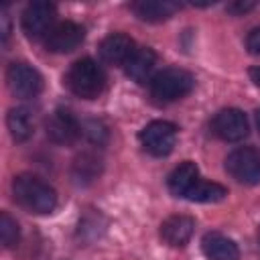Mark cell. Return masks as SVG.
I'll list each match as a JSON object with an SVG mask.
<instances>
[{
  "label": "cell",
  "mask_w": 260,
  "mask_h": 260,
  "mask_svg": "<svg viewBox=\"0 0 260 260\" xmlns=\"http://www.w3.org/2000/svg\"><path fill=\"white\" fill-rule=\"evenodd\" d=\"M12 195L20 207L30 213H51L57 207L55 189L35 175H18L12 181Z\"/></svg>",
  "instance_id": "6da1fadb"
},
{
  "label": "cell",
  "mask_w": 260,
  "mask_h": 260,
  "mask_svg": "<svg viewBox=\"0 0 260 260\" xmlns=\"http://www.w3.org/2000/svg\"><path fill=\"white\" fill-rule=\"evenodd\" d=\"M65 85L81 100H95L106 87V75L93 59L85 57L69 67L65 75Z\"/></svg>",
  "instance_id": "7a4b0ae2"
},
{
  "label": "cell",
  "mask_w": 260,
  "mask_h": 260,
  "mask_svg": "<svg viewBox=\"0 0 260 260\" xmlns=\"http://www.w3.org/2000/svg\"><path fill=\"white\" fill-rule=\"evenodd\" d=\"M195 87V77L179 67H167L158 71L150 81V93L158 102H175L191 93Z\"/></svg>",
  "instance_id": "3957f363"
},
{
  "label": "cell",
  "mask_w": 260,
  "mask_h": 260,
  "mask_svg": "<svg viewBox=\"0 0 260 260\" xmlns=\"http://www.w3.org/2000/svg\"><path fill=\"white\" fill-rule=\"evenodd\" d=\"M138 138H140L142 148L148 154L167 156L173 152V148L177 144V126L167 120H154L140 130Z\"/></svg>",
  "instance_id": "277c9868"
},
{
  "label": "cell",
  "mask_w": 260,
  "mask_h": 260,
  "mask_svg": "<svg viewBox=\"0 0 260 260\" xmlns=\"http://www.w3.org/2000/svg\"><path fill=\"white\" fill-rule=\"evenodd\" d=\"M225 171L238 183L258 185L260 183V152L250 146L232 150L225 156Z\"/></svg>",
  "instance_id": "5b68a950"
},
{
  "label": "cell",
  "mask_w": 260,
  "mask_h": 260,
  "mask_svg": "<svg viewBox=\"0 0 260 260\" xmlns=\"http://www.w3.org/2000/svg\"><path fill=\"white\" fill-rule=\"evenodd\" d=\"M6 83H8V89L16 95V98H22V100H28V98H37L43 89V77L41 73L30 67L28 63H10L8 69H6Z\"/></svg>",
  "instance_id": "8992f818"
},
{
  "label": "cell",
  "mask_w": 260,
  "mask_h": 260,
  "mask_svg": "<svg viewBox=\"0 0 260 260\" xmlns=\"http://www.w3.org/2000/svg\"><path fill=\"white\" fill-rule=\"evenodd\" d=\"M211 130L217 138L225 142H240L248 136L250 124L242 110L238 108H225L219 110L211 120Z\"/></svg>",
  "instance_id": "52a82bcc"
},
{
  "label": "cell",
  "mask_w": 260,
  "mask_h": 260,
  "mask_svg": "<svg viewBox=\"0 0 260 260\" xmlns=\"http://www.w3.org/2000/svg\"><path fill=\"white\" fill-rule=\"evenodd\" d=\"M53 18H55V6L47 0H37L30 2L22 16H20V26L28 39H45L47 32L53 28Z\"/></svg>",
  "instance_id": "ba28073f"
},
{
  "label": "cell",
  "mask_w": 260,
  "mask_h": 260,
  "mask_svg": "<svg viewBox=\"0 0 260 260\" xmlns=\"http://www.w3.org/2000/svg\"><path fill=\"white\" fill-rule=\"evenodd\" d=\"M83 37H85V30L81 24L63 20V22L53 24V28L47 32L45 47L51 53H69L83 43Z\"/></svg>",
  "instance_id": "9c48e42d"
},
{
  "label": "cell",
  "mask_w": 260,
  "mask_h": 260,
  "mask_svg": "<svg viewBox=\"0 0 260 260\" xmlns=\"http://www.w3.org/2000/svg\"><path fill=\"white\" fill-rule=\"evenodd\" d=\"M45 130H47V136L55 144H73L81 134V126L75 120V116L69 110H63V108L55 110L47 118Z\"/></svg>",
  "instance_id": "30bf717a"
},
{
  "label": "cell",
  "mask_w": 260,
  "mask_h": 260,
  "mask_svg": "<svg viewBox=\"0 0 260 260\" xmlns=\"http://www.w3.org/2000/svg\"><path fill=\"white\" fill-rule=\"evenodd\" d=\"M100 59L108 65H126L136 51L134 41L124 32H112L100 43Z\"/></svg>",
  "instance_id": "8fae6325"
},
{
  "label": "cell",
  "mask_w": 260,
  "mask_h": 260,
  "mask_svg": "<svg viewBox=\"0 0 260 260\" xmlns=\"http://www.w3.org/2000/svg\"><path fill=\"white\" fill-rule=\"evenodd\" d=\"M195 232V219L189 215H171L160 223V238L167 246L183 248Z\"/></svg>",
  "instance_id": "7c38bea8"
},
{
  "label": "cell",
  "mask_w": 260,
  "mask_h": 260,
  "mask_svg": "<svg viewBox=\"0 0 260 260\" xmlns=\"http://www.w3.org/2000/svg\"><path fill=\"white\" fill-rule=\"evenodd\" d=\"M154 67H156V53L148 47H136V51L124 65L126 75L136 83H150L152 77L156 75Z\"/></svg>",
  "instance_id": "4fadbf2b"
},
{
  "label": "cell",
  "mask_w": 260,
  "mask_h": 260,
  "mask_svg": "<svg viewBox=\"0 0 260 260\" xmlns=\"http://www.w3.org/2000/svg\"><path fill=\"white\" fill-rule=\"evenodd\" d=\"M201 250L207 260H240V250L234 240L219 232H209L201 240Z\"/></svg>",
  "instance_id": "5bb4252c"
},
{
  "label": "cell",
  "mask_w": 260,
  "mask_h": 260,
  "mask_svg": "<svg viewBox=\"0 0 260 260\" xmlns=\"http://www.w3.org/2000/svg\"><path fill=\"white\" fill-rule=\"evenodd\" d=\"M132 12L146 22H162L169 20L181 6L177 2H169V0H142V2H134Z\"/></svg>",
  "instance_id": "9a60e30c"
},
{
  "label": "cell",
  "mask_w": 260,
  "mask_h": 260,
  "mask_svg": "<svg viewBox=\"0 0 260 260\" xmlns=\"http://www.w3.org/2000/svg\"><path fill=\"white\" fill-rule=\"evenodd\" d=\"M199 179V169L193 160H183L179 167H175L167 179V185H169V191L175 195V197H185L189 193V189L197 183Z\"/></svg>",
  "instance_id": "2e32d148"
},
{
  "label": "cell",
  "mask_w": 260,
  "mask_h": 260,
  "mask_svg": "<svg viewBox=\"0 0 260 260\" xmlns=\"http://www.w3.org/2000/svg\"><path fill=\"white\" fill-rule=\"evenodd\" d=\"M6 126L10 130L12 140H16V142L28 140L32 136V130H35L32 118H30L26 108H12L6 116Z\"/></svg>",
  "instance_id": "e0dca14e"
},
{
  "label": "cell",
  "mask_w": 260,
  "mask_h": 260,
  "mask_svg": "<svg viewBox=\"0 0 260 260\" xmlns=\"http://www.w3.org/2000/svg\"><path fill=\"white\" fill-rule=\"evenodd\" d=\"M225 195H228V189L223 185L213 183V181H205L199 177L197 183L185 195V199L197 201V203H215V201H221Z\"/></svg>",
  "instance_id": "ac0fdd59"
},
{
  "label": "cell",
  "mask_w": 260,
  "mask_h": 260,
  "mask_svg": "<svg viewBox=\"0 0 260 260\" xmlns=\"http://www.w3.org/2000/svg\"><path fill=\"white\" fill-rule=\"evenodd\" d=\"M100 167H102V162H100V158L95 154L83 152L73 162V177L77 181H81V179L83 181H91V179H95L100 175Z\"/></svg>",
  "instance_id": "d6986e66"
},
{
  "label": "cell",
  "mask_w": 260,
  "mask_h": 260,
  "mask_svg": "<svg viewBox=\"0 0 260 260\" xmlns=\"http://www.w3.org/2000/svg\"><path fill=\"white\" fill-rule=\"evenodd\" d=\"M0 240L4 248H14L20 240V228L14 217H10L8 211L0 213Z\"/></svg>",
  "instance_id": "ffe728a7"
},
{
  "label": "cell",
  "mask_w": 260,
  "mask_h": 260,
  "mask_svg": "<svg viewBox=\"0 0 260 260\" xmlns=\"http://www.w3.org/2000/svg\"><path fill=\"white\" fill-rule=\"evenodd\" d=\"M246 47H248L250 53L260 55V26H256V28H252V30L248 32V37H246Z\"/></svg>",
  "instance_id": "44dd1931"
},
{
  "label": "cell",
  "mask_w": 260,
  "mask_h": 260,
  "mask_svg": "<svg viewBox=\"0 0 260 260\" xmlns=\"http://www.w3.org/2000/svg\"><path fill=\"white\" fill-rule=\"evenodd\" d=\"M252 8H254V4H244V2H238V4H230L228 6L230 12H248Z\"/></svg>",
  "instance_id": "7402d4cb"
},
{
  "label": "cell",
  "mask_w": 260,
  "mask_h": 260,
  "mask_svg": "<svg viewBox=\"0 0 260 260\" xmlns=\"http://www.w3.org/2000/svg\"><path fill=\"white\" fill-rule=\"evenodd\" d=\"M248 75H250V79L254 81V85L260 87V67H252V69L248 71Z\"/></svg>",
  "instance_id": "603a6c76"
},
{
  "label": "cell",
  "mask_w": 260,
  "mask_h": 260,
  "mask_svg": "<svg viewBox=\"0 0 260 260\" xmlns=\"http://www.w3.org/2000/svg\"><path fill=\"white\" fill-rule=\"evenodd\" d=\"M256 124H258V130H260V110L256 112Z\"/></svg>",
  "instance_id": "cb8c5ba5"
},
{
  "label": "cell",
  "mask_w": 260,
  "mask_h": 260,
  "mask_svg": "<svg viewBox=\"0 0 260 260\" xmlns=\"http://www.w3.org/2000/svg\"><path fill=\"white\" fill-rule=\"evenodd\" d=\"M258 244H260V230H258Z\"/></svg>",
  "instance_id": "d4e9b609"
}]
</instances>
